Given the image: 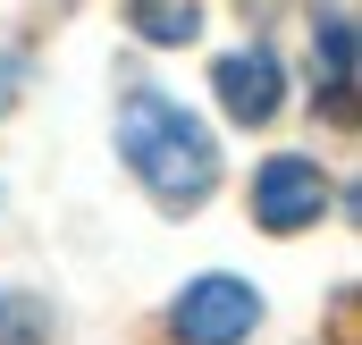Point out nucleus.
Wrapping results in <instances>:
<instances>
[{
    "instance_id": "39448f33",
    "label": "nucleus",
    "mask_w": 362,
    "mask_h": 345,
    "mask_svg": "<svg viewBox=\"0 0 362 345\" xmlns=\"http://www.w3.org/2000/svg\"><path fill=\"white\" fill-rule=\"evenodd\" d=\"M312 42H320V101H329V118H354V17L320 8Z\"/></svg>"
},
{
    "instance_id": "20e7f679",
    "label": "nucleus",
    "mask_w": 362,
    "mask_h": 345,
    "mask_svg": "<svg viewBox=\"0 0 362 345\" xmlns=\"http://www.w3.org/2000/svg\"><path fill=\"white\" fill-rule=\"evenodd\" d=\"M211 76H219V101H228L236 127H262V118H278V101H286V76H278L270 51H228Z\"/></svg>"
},
{
    "instance_id": "7ed1b4c3",
    "label": "nucleus",
    "mask_w": 362,
    "mask_h": 345,
    "mask_svg": "<svg viewBox=\"0 0 362 345\" xmlns=\"http://www.w3.org/2000/svg\"><path fill=\"white\" fill-rule=\"evenodd\" d=\"M329 211V177L312 169V160H270V169L253 177V219L278 228V236H295V228H312Z\"/></svg>"
},
{
    "instance_id": "6e6552de",
    "label": "nucleus",
    "mask_w": 362,
    "mask_h": 345,
    "mask_svg": "<svg viewBox=\"0 0 362 345\" xmlns=\"http://www.w3.org/2000/svg\"><path fill=\"white\" fill-rule=\"evenodd\" d=\"M8 68H17V59H0V110H8V93H17V76H8Z\"/></svg>"
},
{
    "instance_id": "0eeeda50",
    "label": "nucleus",
    "mask_w": 362,
    "mask_h": 345,
    "mask_svg": "<svg viewBox=\"0 0 362 345\" xmlns=\"http://www.w3.org/2000/svg\"><path fill=\"white\" fill-rule=\"evenodd\" d=\"M42 337H51V303L0 286V345H42Z\"/></svg>"
},
{
    "instance_id": "423d86ee",
    "label": "nucleus",
    "mask_w": 362,
    "mask_h": 345,
    "mask_svg": "<svg viewBox=\"0 0 362 345\" xmlns=\"http://www.w3.org/2000/svg\"><path fill=\"white\" fill-rule=\"evenodd\" d=\"M144 42H194L202 34V0H127Z\"/></svg>"
},
{
    "instance_id": "f257e3e1",
    "label": "nucleus",
    "mask_w": 362,
    "mask_h": 345,
    "mask_svg": "<svg viewBox=\"0 0 362 345\" xmlns=\"http://www.w3.org/2000/svg\"><path fill=\"white\" fill-rule=\"evenodd\" d=\"M118 152H127V169L144 177L169 211H194L219 185V144L185 118L177 101H160V93H127L118 101Z\"/></svg>"
},
{
    "instance_id": "f03ea898",
    "label": "nucleus",
    "mask_w": 362,
    "mask_h": 345,
    "mask_svg": "<svg viewBox=\"0 0 362 345\" xmlns=\"http://www.w3.org/2000/svg\"><path fill=\"white\" fill-rule=\"evenodd\" d=\"M177 337L185 345H245L253 337V320H262V295L245 286V278H228V269H211V278H194L177 295Z\"/></svg>"
}]
</instances>
